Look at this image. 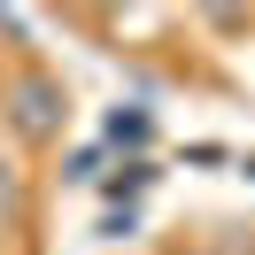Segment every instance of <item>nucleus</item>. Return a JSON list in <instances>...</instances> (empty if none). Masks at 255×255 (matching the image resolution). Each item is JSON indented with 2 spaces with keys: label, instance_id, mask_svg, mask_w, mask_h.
Wrapping results in <instances>:
<instances>
[{
  "label": "nucleus",
  "instance_id": "nucleus-1",
  "mask_svg": "<svg viewBox=\"0 0 255 255\" xmlns=\"http://www.w3.org/2000/svg\"><path fill=\"white\" fill-rule=\"evenodd\" d=\"M0 116H8V131H16L23 147H54L62 124H70V85L54 78L47 62H16L8 85H0Z\"/></svg>",
  "mask_w": 255,
  "mask_h": 255
},
{
  "label": "nucleus",
  "instance_id": "nucleus-2",
  "mask_svg": "<svg viewBox=\"0 0 255 255\" xmlns=\"http://www.w3.org/2000/svg\"><path fill=\"white\" fill-rule=\"evenodd\" d=\"M0 217H8V224L23 217V170H16V155H8V147H0Z\"/></svg>",
  "mask_w": 255,
  "mask_h": 255
},
{
  "label": "nucleus",
  "instance_id": "nucleus-3",
  "mask_svg": "<svg viewBox=\"0 0 255 255\" xmlns=\"http://www.w3.org/2000/svg\"><path fill=\"white\" fill-rule=\"evenodd\" d=\"M109 139H131V147H139L147 139V116L139 109H131V116H109Z\"/></svg>",
  "mask_w": 255,
  "mask_h": 255
}]
</instances>
